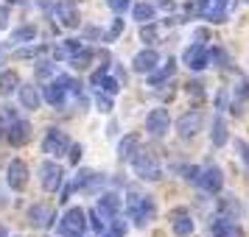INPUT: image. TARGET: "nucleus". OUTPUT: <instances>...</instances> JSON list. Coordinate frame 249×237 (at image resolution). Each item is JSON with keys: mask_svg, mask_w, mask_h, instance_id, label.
Here are the masks:
<instances>
[{"mask_svg": "<svg viewBox=\"0 0 249 237\" xmlns=\"http://www.w3.org/2000/svg\"><path fill=\"white\" fill-rule=\"evenodd\" d=\"M3 131H6V126H3V114H0V137H3Z\"/></svg>", "mask_w": 249, "mask_h": 237, "instance_id": "obj_47", "label": "nucleus"}, {"mask_svg": "<svg viewBox=\"0 0 249 237\" xmlns=\"http://www.w3.org/2000/svg\"><path fill=\"white\" fill-rule=\"evenodd\" d=\"M241 3H249V0H241Z\"/></svg>", "mask_w": 249, "mask_h": 237, "instance_id": "obj_50", "label": "nucleus"}, {"mask_svg": "<svg viewBox=\"0 0 249 237\" xmlns=\"http://www.w3.org/2000/svg\"><path fill=\"white\" fill-rule=\"evenodd\" d=\"M84 36H87V39H98V36H104V34H101V28H95V25H90V28L84 31Z\"/></svg>", "mask_w": 249, "mask_h": 237, "instance_id": "obj_43", "label": "nucleus"}, {"mask_svg": "<svg viewBox=\"0 0 249 237\" xmlns=\"http://www.w3.org/2000/svg\"><path fill=\"white\" fill-rule=\"evenodd\" d=\"M95 209H98V215H101L104 221H112V218H118L121 209H124V198H121L118 192H101Z\"/></svg>", "mask_w": 249, "mask_h": 237, "instance_id": "obj_11", "label": "nucleus"}, {"mask_svg": "<svg viewBox=\"0 0 249 237\" xmlns=\"http://www.w3.org/2000/svg\"><path fill=\"white\" fill-rule=\"evenodd\" d=\"M92 101L98 103V112H112V95H107V92H95L92 95Z\"/></svg>", "mask_w": 249, "mask_h": 237, "instance_id": "obj_35", "label": "nucleus"}, {"mask_svg": "<svg viewBox=\"0 0 249 237\" xmlns=\"http://www.w3.org/2000/svg\"><path fill=\"white\" fill-rule=\"evenodd\" d=\"M182 64L191 67L193 73L207 70L210 67V47L204 45V42H193V45H188L185 47V53H182Z\"/></svg>", "mask_w": 249, "mask_h": 237, "instance_id": "obj_3", "label": "nucleus"}, {"mask_svg": "<svg viewBox=\"0 0 249 237\" xmlns=\"http://www.w3.org/2000/svg\"><path fill=\"white\" fill-rule=\"evenodd\" d=\"M17 98H20V106H23V109H28V112L39 109V103H42V95L36 92L34 84H20V90H17Z\"/></svg>", "mask_w": 249, "mask_h": 237, "instance_id": "obj_18", "label": "nucleus"}, {"mask_svg": "<svg viewBox=\"0 0 249 237\" xmlns=\"http://www.w3.org/2000/svg\"><path fill=\"white\" fill-rule=\"evenodd\" d=\"M6 181H9V187L14 192H23L28 187V165H25L23 159H12L9 162V168H6Z\"/></svg>", "mask_w": 249, "mask_h": 237, "instance_id": "obj_9", "label": "nucleus"}, {"mask_svg": "<svg viewBox=\"0 0 249 237\" xmlns=\"http://www.w3.org/2000/svg\"><path fill=\"white\" fill-rule=\"evenodd\" d=\"M218 209H221V215H224V218H235V221L244 215V206L238 204L235 195H227V198H221V201H218Z\"/></svg>", "mask_w": 249, "mask_h": 237, "instance_id": "obj_25", "label": "nucleus"}, {"mask_svg": "<svg viewBox=\"0 0 249 237\" xmlns=\"http://www.w3.org/2000/svg\"><path fill=\"white\" fill-rule=\"evenodd\" d=\"M107 134H109V137H115V134H118V120H112V123L107 126Z\"/></svg>", "mask_w": 249, "mask_h": 237, "instance_id": "obj_45", "label": "nucleus"}, {"mask_svg": "<svg viewBox=\"0 0 249 237\" xmlns=\"http://www.w3.org/2000/svg\"><path fill=\"white\" fill-rule=\"evenodd\" d=\"M20 76L14 73V70H6V73H0V95H14V92L20 90Z\"/></svg>", "mask_w": 249, "mask_h": 237, "instance_id": "obj_24", "label": "nucleus"}, {"mask_svg": "<svg viewBox=\"0 0 249 237\" xmlns=\"http://www.w3.org/2000/svg\"><path fill=\"white\" fill-rule=\"evenodd\" d=\"M121 84H124L121 79H112V76H104L98 87H104V92H107V95H118V90H121Z\"/></svg>", "mask_w": 249, "mask_h": 237, "instance_id": "obj_36", "label": "nucleus"}, {"mask_svg": "<svg viewBox=\"0 0 249 237\" xmlns=\"http://www.w3.org/2000/svg\"><path fill=\"white\" fill-rule=\"evenodd\" d=\"M126 232H129V223H126L124 218H112V223H109V232H107V235L109 237H126Z\"/></svg>", "mask_w": 249, "mask_h": 237, "instance_id": "obj_34", "label": "nucleus"}, {"mask_svg": "<svg viewBox=\"0 0 249 237\" xmlns=\"http://www.w3.org/2000/svg\"><path fill=\"white\" fill-rule=\"evenodd\" d=\"M12 3H20V0H12Z\"/></svg>", "mask_w": 249, "mask_h": 237, "instance_id": "obj_49", "label": "nucleus"}, {"mask_svg": "<svg viewBox=\"0 0 249 237\" xmlns=\"http://www.w3.org/2000/svg\"><path fill=\"white\" fill-rule=\"evenodd\" d=\"M68 148H70V137L62 131V128H48L45 131V140H42V151L48 157H68Z\"/></svg>", "mask_w": 249, "mask_h": 237, "instance_id": "obj_4", "label": "nucleus"}, {"mask_svg": "<svg viewBox=\"0 0 249 237\" xmlns=\"http://www.w3.org/2000/svg\"><path fill=\"white\" fill-rule=\"evenodd\" d=\"M0 64H3V42H0Z\"/></svg>", "mask_w": 249, "mask_h": 237, "instance_id": "obj_48", "label": "nucleus"}, {"mask_svg": "<svg viewBox=\"0 0 249 237\" xmlns=\"http://www.w3.org/2000/svg\"><path fill=\"white\" fill-rule=\"evenodd\" d=\"M81 50V39H68V42H59L56 50H53V59L59 62H70V56H76Z\"/></svg>", "mask_w": 249, "mask_h": 237, "instance_id": "obj_23", "label": "nucleus"}, {"mask_svg": "<svg viewBox=\"0 0 249 237\" xmlns=\"http://www.w3.org/2000/svg\"><path fill=\"white\" fill-rule=\"evenodd\" d=\"M90 179H92V170H79V173L73 176V181L62 187V201H68V198L73 195V192L87 190V184H90Z\"/></svg>", "mask_w": 249, "mask_h": 237, "instance_id": "obj_20", "label": "nucleus"}, {"mask_svg": "<svg viewBox=\"0 0 249 237\" xmlns=\"http://www.w3.org/2000/svg\"><path fill=\"white\" fill-rule=\"evenodd\" d=\"M157 64H160V53L154 47H143V50H137L135 59H132V70H135V73H143V76H148Z\"/></svg>", "mask_w": 249, "mask_h": 237, "instance_id": "obj_13", "label": "nucleus"}, {"mask_svg": "<svg viewBox=\"0 0 249 237\" xmlns=\"http://www.w3.org/2000/svg\"><path fill=\"white\" fill-rule=\"evenodd\" d=\"M227 62H230V56H227L224 47H213V50H210V64H215V67H227Z\"/></svg>", "mask_w": 249, "mask_h": 237, "instance_id": "obj_37", "label": "nucleus"}, {"mask_svg": "<svg viewBox=\"0 0 249 237\" xmlns=\"http://www.w3.org/2000/svg\"><path fill=\"white\" fill-rule=\"evenodd\" d=\"M137 148H140V140H137V134L124 137V140L118 142V159H121V162H129V159L135 157Z\"/></svg>", "mask_w": 249, "mask_h": 237, "instance_id": "obj_22", "label": "nucleus"}, {"mask_svg": "<svg viewBox=\"0 0 249 237\" xmlns=\"http://www.w3.org/2000/svg\"><path fill=\"white\" fill-rule=\"evenodd\" d=\"M213 145L215 148L227 145V120H224V114L221 112L215 114V120H213Z\"/></svg>", "mask_w": 249, "mask_h": 237, "instance_id": "obj_26", "label": "nucleus"}, {"mask_svg": "<svg viewBox=\"0 0 249 237\" xmlns=\"http://www.w3.org/2000/svg\"><path fill=\"white\" fill-rule=\"evenodd\" d=\"M36 53H39L36 47H20V50H17L14 56H17V59H31V56H36Z\"/></svg>", "mask_w": 249, "mask_h": 237, "instance_id": "obj_42", "label": "nucleus"}, {"mask_svg": "<svg viewBox=\"0 0 249 237\" xmlns=\"http://www.w3.org/2000/svg\"><path fill=\"white\" fill-rule=\"evenodd\" d=\"M207 36H210L207 28H196V31H193V39H196V42H202V39H207Z\"/></svg>", "mask_w": 249, "mask_h": 237, "instance_id": "obj_44", "label": "nucleus"}, {"mask_svg": "<svg viewBox=\"0 0 249 237\" xmlns=\"http://www.w3.org/2000/svg\"><path fill=\"white\" fill-rule=\"evenodd\" d=\"M174 73H177V64H174V59H168L162 67L157 64V67L148 73V84H151V87H162L165 81H171V76H174Z\"/></svg>", "mask_w": 249, "mask_h": 237, "instance_id": "obj_21", "label": "nucleus"}, {"mask_svg": "<svg viewBox=\"0 0 249 237\" xmlns=\"http://www.w3.org/2000/svg\"><path fill=\"white\" fill-rule=\"evenodd\" d=\"M36 39V28L34 25H20L12 34V45H31Z\"/></svg>", "mask_w": 249, "mask_h": 237, "instance_id": "obj_28", "label": "nucleus"}, {"mask_svg": "<svg viewBox=\"0 0 249 237\" xmlns=\"http://www.w3.org/2000/svg\"><path fill=\"white\" fill-rule=\"evenodd\" d=\"M68 159H70V165H79V159H81V145L70 142V148H68Z\"/></svg>", "mask_w": 249, "mask_h": 237, "instance_id": "obj_41", "label": "nucleus"}, {"mask_svg": "<svg viewBox=\"0 0 249 237\" xmlns=\"http://www.w3.org/2000/svg\"><path fill=\"white\" fill-rule=\"evenodd\" d=\"M87 223L92 226V232H98V235L104 232V218L98 215V209H92V212H90V221H87Z\"/></svg>", "mask_w": 249, "mask_h": 237, "instance_id": "obj_39", "label": "nucleus"}, {"mask_svg": "<svg viewBox=\"0 0 249 237\" xmlns=\"http://www.w3.org/2000/svg\"><path fill=\"white\" fill-rule=\"evenodd\" d=\"M42 101H45L48 106H56V109H62V106L68 103V90H65L59 81H51L45 90H42Z\"/></svg>", "mask_w": 249, "mask_h": 237, "instance_id": "obj_16", "label": "nucleus"}, {"mask_svg": "<svg viewBox=\"0 0 249 237\" xmlns=\"http://www.w3.org/2000/svg\"><path fill=\"white\" fill-rule=\"evenodd\" d=\"M140 39L148 42V45H151V42H157V39H160V28L154 23H143V28H140Z\"/></svg>", "mask_w": 249, "mask_h": 237, "instance_id": "obj_33", "label": "nucleus"}, {"mask_svg": "<svg viewBox=\"0 0 249 237\" xmlns=\"http://www.w3.org/2000/svg\"><path fill=\"white\" fill-rule=\"evenodd\" d=\"M39 184L48 192H53L62 187V168H59L56 162H42L39 165Z\"/></svg>", "mask_w": 249, "mask_h": 237, "instance_id": "obj_12", "label": "nucleus"}, {"mask_svg": "<svg viewBox=\"0 0 249 237\" xmlns=\"http://www.w3.org/2000/svg\"><path fill=\"white\" fill-rule=\"evenodd\" d=\"M193 181H196L207 195H215V192L221 190V184H224V173H221L218 165H207V168H199V173H196Z\"/></svg>", "mask_w": 249, "mask_h": 237, "instance_id": "obj_5", "label": "nucleus"}, {"mask_svg": "<svg viewBox=\"0 0 249 237\" xmlns=\"http://www.w3.org/2000/svg\"><path fill=\"white\" fill-rule=\"evenodd\" d=\"M126 212H129V218H132V223H135L137 229L148 226L151 218H154V201H151V195L132 190L126 195Z\"/></svg>", "mask_w": 249, "mask_h": 237, "instance_id": "obj_1", "label": "nucleus"}, {"mask_svg": "<svg viewBox=\"0 0 249 237\" xmlns=\"http://www.w3.org/2000/svg\"><path fill=\"white\" fill-rule=\"evenodd\" d=\"M230 6H232V0H207V9H204V20H210V23H227Z\"/></svg>", "mask_w": 249, "mask_h": 237, "instance_id": "obj_15", "label": "nucleus"}, {"mask_svg": "<svg viewBox=\"0 0 249 237\" xmlns=\"http://www.w3.org/2000/svg\"><path fill=\"white\" fill-rule=\"evenodd\" d=\"M213 235L215 237H244V232H241V226L235 223V218L218 215V218L213 221Z\"/></svg>", "mask_w": 249, "mask_h": 237, "instance_id": "obj_17", "label": "nucleus"}, {"mask_svg": "<svg viewBox=\"0 0 249 237\" xmlns=\"http://www.w3.org/2000/svg\"><path fill=\"white\" fill-rule=\"evenodd\" d=\"M84 229H87V215H84L81 206H70L68 212L62 215V221H59L62 237L65 235H84Z\"/></svg>", "mask_w": 249, "mask_h": 237, "instance_id": "obj_6", "label": "nucleus"}, {"mask_svg": "<svg viewBox=\"0 0 249 237\" xmlns=\"http://www.w3.org/2000/svg\"><path fill=\"white\" fill-rule=\"evenodd\" d=\"M107 237H109V235H107Z\"/></svg>", "mask_w": 249, "mask_h": 237, "instance_id": "obj_51", "label": "nucleus"}, {"mask_svg": "<svg viewBox=\"0 0 249 237\" xmlns=\"http://www.w3.org/2000/svg\"><path fill=\"white\" fill-rule=\"evenodd\" d=\"M107 6H109L115 14H124L126 9H132V0H107Z\"/></svg>", "mask_w": 249, "mask_h": 237, "instance_id": "obj_38", "label": "nucleus"}, {"mask_svg": "<svg viewBox=\"0 0 249 237\" xmlns=\"http://www.w3.org/2000/svg\"><path fill=\"white\" fill-rule=\"evenodd\" d=\"M235 151H238V157H241V162L249 168V145L244 140H235Z\"/></svg>", "mask_w": 249, "mask_h": 237, "instance_id": "obj_40", "label": "nucleus"}, {"mask_svg": "<svg viewBox=\"0 0 249 237\" xmlns=\"http://www.w3.org/2000/svg\"><path fill=\"white\" fill-rule=\"evenodd\" d=\"M92 59H95V50H90V47H81L76 56H70V64L76 70H84V67H90L92 64Z\"/></svg>", "mask_w": 249, "mask_h": 237, "instance_id": "obj_31", "label": "nucleus"}, {"mask_svg": "<svg viewBox=\"0 0 249 237\" xmlns=\"http://www.w3.org/2000/svg\"><path fill=\"white\" fill-rule=\"evenodd\" d=\"M174 232L179 237H188V235H193V221H191V215L188 212H177L174 215Z\"/></svg>", "mask_w": 249, "mask_h": 237, "instance_id": "obj_30", "label": "nucleus"}, {"mask_svg": "<svg viewBox=\"0 0 249 237\" xmlns=\"http://www.w3.org/2000/svg\"><path fill=\"white\" fill-rule=\"evenodd\" d=\"M28 137H31V123H25V120H20V117H14L12 126L6 128V140H9L12 145H23V142H28Z\"/></svg>", "mask_w": 249, "mask_h": 237, "instance_id": "obj_14", "label": "nucleus"}, {"mask_svg": "<svg viewBox=\"0 0 249 237\" xmlns=\"http://www.w3.org/2000/svg\"><path fill=\"white\" fill-rule=\"evenodd\" d=\"M121 34H124V20H121V17H115L112 23H109V28L104 31L101 42H115V39H118Z\"/></svg>", "mask_w": 249, "mask_h": 237, "instance_id": "obj_32", "label": "nucleus"}, {"mask_svg": "<svg viewBox=\"0 0 249 237\" xmlns=\"http://www.w3.org/2000/svg\"><path fill=\"white\" fill-rule=\"evenodd\" d=\"M6 23H9V12L0 9V28H6Z\"/></svg>", "mask_w": 249, "mask_h": 237, "instance_id": "obj_46", "label": "nucleus"}, {"mask_svg": "<svg viewBox=\"0 0 249 237\" xmlns=\"http://www.w3.org/2000/svg\"><path fill=\"white\" fill-rule=\"evenodd\" d=\"M202 123H204V117L199 109H191V112H185L177 120V134H179V140H193V137L202 131Z\"/></svg>", "mask_w": 249, "mask_h": 237, "instance_id": "obj_8", "label": "nucleus"}, {"mask_svg": "<svg viewBox=\"0 0 249 237\" xmlns=\"http://www.w3.org/2000/svg\"><path fill=\"white\" fill-rule=\"evenodd\" d=\"M28 221H31V226H36V229H51V226L56 223V212H53L51 204L39 201L28 209Z\"/></svg>", "mask_w": 249, "mask_h": 237, "instance_id": "obj_10", "label": "nucleus"}, {"mask_svg": "<svg viewBox=\"0 0 249 237\" xmlns=\"http://www.w3.org/2000/svg\"><path fill=\"white\" fill-rule=\"evenodd\" d=\"M132 17H135L137 23H154V6L151 3H135L132 6Z\"/></svg>", "mask_w": 249, "mask_h": 237, "instance_id": "obj_29", "label": "nucleus"}, {"mask_svg": "<svg viewBox=\"0 0 249 237\" xmlns=\"http://www.w3.org/2000/svg\"><path fill=\"white\" fill-rule=\"evenodd\" d=\"M132 162V168H135V173L140 176V179L146 181H157L160 176H162V165H160V159L151 154V151H146V148H137L135 157L129 159Z\"/></svg>", "mask_w": 249, "mask_h": 237, "instance_id": "obj_2", "label": "nucleus"}, {"mask_svg": "<svg viewBox=\"0 0 249 237\" xmlns=\"http://www.w3.org/2000/svg\"><path fill=\"white\" fill-rule=\"evenodd\" d=\"M56 20L65 25V28H79V25H81L79 12H76L70 3H65V0H62V3H56Z\"/></svg>", "mask_w": 249, "mask_h": 237, "instance_id": "obj_19", "label": "nucleus"}, {"mask_svg": "<svg viewBox=\"0 0 249 237\" xmlns=\"http://www.w3.org/2000/svg\"><path fill=\"white\" fill-rule=\"evenodd\" d=\"M34 73H36V79H39V81L56 79V64H53V59H36Z\"/></svg>", "mask_w": 249, "mask_h": 237, "instance_id": "obj_27", "label": "nucleus"}, {"mask_svg": "<svg viewBox=\"0 0 249 237\" xmlns=\"http://www.w3.org/2000/svg\"><path fill=\"white\" fill-rule=\"evenodd\" d=\"M146 131L148 137H154V140H162V137L171 131V114L168 109H151V112L146 114Z\"/></svg>", "mask_w": 249, "mask_h": 237, "instance_id": "obj_7", "label": "nucleus"}]
</instances>
